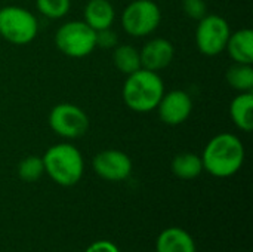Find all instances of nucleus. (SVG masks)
<instances>
[{
    "label": "nucleus",
    "instance_id": "6e6552de",
    "mask_svg": "<svg viewBox=\"0 0 253 252\" xmlns=\"http://www.w3.org/2000/svg\"><path fill=\"white\" fill-rule=\"evenodd\" d=\"M231 28L225 18L206 13L196 28V45L200 53L206 56H216L225 50Z\"/></svg>",
    "mask_w": 253,
    "mask_h": 252
},
{
    "label": "nucleus",
    "instance_id": "39448f33",
    "mask_svg": "<svg viewBox=\"0 0 253 252\" xmlns=\"http://www.w3.org/2000/svg\"><path fill=\"white\" fill-rule=\"evenodd\" d=\"M55 45L68 58H84L96 49V31L82 21H67L55 33Z\"/></svg>",
    "mask_w": 253,
    "mask_h": 252
},
{
    "label": "nucleus",
    "instance_id": "f03ea898",
    "mask_svg": "<svg viewBox=\"0 0 253 252\" xmlns=\"http://www.w3.org/2000/svg\"><path fill=\"white\" fill-rule=\"evenodd\" d=\"M165 92V82L159 73L145 68L127 74L122 88L123 102L135 113L154 111Z\"/></svg>",
    "mask_w": 253,
    "mask_h": 252
},
{
    "label": "nucleus",
    "instance_id": "9d476101",
    "mask_svg": "<svg viewBox=\"0 0 253 252\" xmlns=\"http://www.w3.org/2000/svg\"><path fill=\"white\" fill-rule=\"evenodd\" d=\"M159 117L165 125L178 126L184 123L193 113V98L182 89L165 92L157 108Z\"/></svg>",
    "mask_w": 253,
    "mask_h": 252
},
{
    "label": "nucleus",
    "instance_id": "20e7f679",
    "mask_svg": "<svg viewBox=\"0 0 253 252\" xmlns=\"http://www.w3.org/2000/svg\"><path fill=\"white\" fill-rule=\"evenodd\" d=\"M39 34L37 16L22 6L0 7V37L10 45L24 46L31 43Z\"/></svg>",
    "mask_w": 253,
    "mask_h": 252
},
{
    "label": "nucleus",
    "instance_id": "4be33fe9",
    "mask_svg": "<svg viewBox=\"0 0 253 252\" xmlns=\"http://www.w3.org/2000/svg\"><path fill=\"white\" fill-rule=\"evenodd\" d=\"M117 45H119V36L111 27L96 31V48L102 50H108V49H114Z\"/></svg>",
    "mask_w": 253,
    "mask_h": 252
},
{
    "label": "nucleus",
    "instance_id": "9b49d317",
    "mask_svg": "<svg viewBox=\"0 0 253 252\" xmlns=\"http://www.w3.org/2000/svg\"><path fill=\"white\" fill-rule=\"evenodd\" d=\"M139 56L141 68L159 73L172 64L175 58V46L165 37H154L139 49Z\"/></svg>",
    "mask_w": 253,
    "mask_h": 252
},
{
    "label": "nucleus",
    "instance_id": "1a4fd4ad",
    "mask_svg": "<svg viewBox=\"0 0 253 252\" xmlns=\"http://www.w3.org/2000/svg\"><path fill=\"white\" fill-rule=\"evenodd\" d=\"M92 168L99 178L111 183H119L130 177L133 163L125 151L108 149L95 154L92 160Z\"/></svg>",
    "mask_w": 253,
    "mask_h": 252
},
{
    "label": "nucleus",
    "instance_id": "412c9836",
    "mask_svg": "<svg viewBox=\"0 0 253 252\" xmlns=\"http://www.w3.org/2000/svg\"><path fill=\"white\" fill-rule=\"evenodd\" d=\"M184 13L190 19L200 21L208 13V4L206 0H182L181 3Z\"/></svg>",
    "mask_w": 253,
    "mask_h": 252
},
{
    "label": "nucleus",
    "instance_id": "4468645a",
    "mask_svg": "<svg viewBox=\"0 0 253 252\" xmlns=\"http://www.w3.org/2000/svg\"><path fill=\"white\" fill-rule=\"evenodd\" d=\"M225 50L230 58L239 64H253V31L242 28L230 34Z\"/></svg>",
    "mask_w": 253,
    "mask_h": 252
},
{
    "label": "nucleus",
    "instance_id": "6ab92c4d",
    "mask_svg": "<svg viewBox=\"0 0 253 252\" xmlns=\"http://www.w3.org/2000/svg\"><path fill=\"white\" fill-rule=\"evenodd\" d=\"M18 177L25 181V183H34L37 180H40L44 174V166H43V160L39 156H27L24 157L19 163H18Z\"/></svg>",
    "mask_w": 253,
    "mask_h": 252
},
{
    "label": "nucleus",
    "instance_id": "f3484780",
    "mask_svg": "<svg viewBox=\"0 0 253 252\" xmlns=\"http://www.w3.org/2000/svg\"><path fill=\"white\" fill-rule=\"evenodd\" d=\"M113 62L114 67L123 73L125 76L136 71L141 68V56H139V50L132 46V45H117L113 49Z\"/></svg>",
    "mask_w": 253,
    "mask_h": 252
},
{
    "label": "nucleus",
    "instance_id": "aec40b11",
    "mask_svg": "<svg viewBox=\"0 0 253 252\" xmlns=\"http://www.w3.org/2000/svg\"><path fill=\"white\" fill-rule=\"evenodd\" d=\"M36 7L44 18L61 19L68 15L71 0H36Z\"/></svg>",
    "mask_w": 253,
    "mask_h": 252
},
{
    "label": "nucleus",
    "instance_id": "423d86ee",
    "mask_svg": "<svg viewBox=\"0 0 253 252\" xmlns=\"http://www.w3.org/2000/svg\"><path fill=\"white\" fill-rule=\"evenodd\" d=\"M162 22V10L154 0H133L122 13V27L132 37L153 34Z\"/></svg>",
    "mask_w": 253,
    "mask_h": 252
},
{
    "label": "nucleus",
    "instance_id": "ddd939ff",
    "mask_svg": "<svg viewBox=\"0 0 253 252\" xmlns=\"http://www.w3.org/2000/svg\"><path fill=\"white\" fill-rule=\"evenodd\" d=\"M116 19V9L110 0H89L83 9V21L95 31L110 28Z\"/></svg>",
    "mask_w": 253,
    "mask_h": 252
},
{
    "label": "nucleus",
    "instance_id": "2eb2a0df",
    "mask_svg": "<svg viewBox=\"0 0 253 252\" xmlns=\"http://www.w3.org/2000/svg\"><path fill=\"white\" fill-rule=\"evenodd\" d=\"M230 116L237 129L251 132L253 129V92H239L230 104Z\"/></svg>",
    "mask_w": 253,
    "mask_h": 252
},
{
    "label": "nucleus",
    "instance_id": "dca6fc26",
    "mask_svg": "<svg viewBox=\"0 0 253 252\" xmlns=\"http://www.w3.org/2000/svg\"><path fill=\"white\" fill-rule=\"evenodd\" d=\"M170 168L173 175L181 180H194L200 177L202 172L205 171L202 157L191 151H184L176 154L170 163Z\"/></svg>",
    "mask_w": 253,
    "mask_h": 252
},
{
    "label": "nucleus",
    "instance_id": "f8f14e48",
    "mask_svg": "<svg viewBox=\"0 0 253 252\" xmlns=\"http://www.w3.org/2000/svg\"><path fill=\"white\" fill-rule=\"evenodd\" d=\"M156 252H197L193 236L181 227L165 229L156 242Z\"/></svg>",
    "mask_w": 253,
    "mask_h": 252
},
{
    "label": "nucleus",
    "instance_id": "0eeeda50",
    "mask_svg": "<svg viewBox=\"0 0 253 252\" xmlns=\"http://www.w3.org/2000/svg\"><path fill=\"white\" fill-rule=\"evenodd\" d=\"M50 129L61 138L77 140L89 131V116L86 111L71 102H61L50 108L47 116Z\"/></svg>",
    "mask_w": 253,
    "mask_h": 252
},
{
    "label": "nucleus",
    "instance_id": "f257e3e1",
    "mask_svg": "<svg viewBox=\"0 0 253 252\" xmlns=\"http://www.w3.org/2000/svg\"><path fill=\"white\" fill-rule=\"evenodd\" d=\"M203 169L216 178H228L237 174L246 157L242 140L230 132L215 135L202 153Z\"/></svg>",
    "mask_w": 253,
    "mask_h": 252
},
{
    "label": "nucleus",
    "instance_id": "7ed1b4c3",
    "mask_svg": "<svg viewBox=\"0 0 253 252\" xmlns=\"http://www.w3.org/2000/svg\"><path fill=\"white\" fill-rule=\"evenodd\" d=\"M42 160L44 174L58 186L73 187L83 177V154L76 146L70 143H59L49 147L44 151Z\"/></svg>",
    "mask_w": 253,
    "mask_h": 252
},
{
    "label": "nucleus",
    "instance_id": "a211bd4d",
    "mask_svg": "<svg viewBox=\"0 0 253 252\" xmlns=\"http://www.w3.org/2000/svg\"><path fill=\"white\" fill-rule=\"evenodd\" d=\"M227 83L237 92H253V67L234 62L225 73Z\"/></svg>",
    "mask_w": 253,
    "mask_h": 252
},
{
    "label": "nucleus",
    "instance_id": "5701e85b",
    "mask_svg": "<svg viewBox=\"0 0 253 252\" xmlns=\"http://www.w3.org/2000/svg\"><path fill=\"white\" fill-rule=\"evenodd\" d=\"M84 252H120V250L111 241L102 239V241H96V242L90 244Z\"/></svg>",
    "mask_w": 253,
    "mask_h": 252
}]
</instances>
